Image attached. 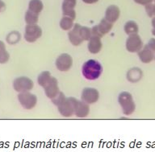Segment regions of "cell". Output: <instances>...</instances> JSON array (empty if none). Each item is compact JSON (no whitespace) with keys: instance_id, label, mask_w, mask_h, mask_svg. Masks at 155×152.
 I'll list each match as a JSON object with an SVG mask.
<instances>
[{"instance_id":"obj_32","label":"cell","mask_w":155,"mask_h":152,"mask_svg":"<svg viewBox=\"0 0 155 152\" xmlns=\"http://www.w3.org/2000/svg\"><path fill=\"white\" fill-rule=\"evenodd\" d=\"M152 26H153L152 34L155 36V16L153 17V19H152Z\"/></svg>"},{"instance_id":"obj_10","label":"cell","mask_w":155,"mask_h":152,"mask_svg":"<svg viewBox=\"0 0 155 152\" xmlns=\"http://www.w3.org/2000/svg\"><path fill=\"white\" fill-rule=\"evenodd\" d=\"M99 98V91L93 88H86L82 90V101L86 103L91 105L96 103Z\"/></svg>"},{"instance_id":"obj_34","label":"cell","mask_w":155,"mask_h":152,"mask_svg":"<svg viewBox=\"0 0 155 152\" xmlns=\"http://www.w3.org/2000/svg\"><path fill=\"white\" fill-rule=\"evenodd\" d=\"M154 59H155V55H154Z\"/></svg>"},{"instance_id":"obj_26","label":"cell","mask_w":155,"mask_h":152,"mask_svg":"<svg viewBox=\"0 0 155 152\" xmlns=\"http://www.w3.org/2000/svg\"><path fill=\"white\" fill-rule=\"evenodd\" d=\"M80 36L82 37V40H89L91 38L92 36V32L91 29L89 28L88 27H82L81 26L80 27Z\"/></svg>"},{"instance_id":"obj_7","label":"cell","mask_w":155,"mask_h":152,"mask_svg":"<svg viewBox=\"0 0 155 152\" xmlns=\"http://www.w3.org/2000/svg\"><path fill=\"white\" fill-rule=\"evenodd\" d=\"M143 48V42L137 33L129 35L126 40V48L129 52H138Z\"/></svg>"},{"instance_id":"obj_13","label":"cell","mask_w":155,"mask_h":152,"mask_svg":"<svg viewBox=\"0 0 155 152\" xmlns=\"http://www.w3.org/2000/svg\"><path fill=\"white\" fill-rule=\"evenodd\" d=\"M76 4H77V0H64L62 3L63 15L70 17L74 20L76 18V11L74 10Z\"/></svg>"},{"instance_id":"obj_20","label":"cell","mask_w":155,"mask_h":152,"mask_svg":"<svg viewBox=\"0 0 155 152\" xmlns=\"http://www.w3.org/2000/svg\"><path fill=\"white\" fill-rule=\"evenodd\" d=\"M44 8L43 2H41V0H31L29 2L28 4V10L35 13H41Z\"/></svg>"},{"instance_id":"obj_9","label":"cell","mask_w":155,"mask_h":152,"mask_svg":"<svg viewBox=\"0 0 155 152\" xmlns=\"http://www.w3.org/2000/svg\"><path fill=\"white\" fill-rule=\"evenodd\" d=\"M73 58L67 53L61 54L56 60V67L61 72H67L72 68Z\"/></svg>"},{"instance_id":"obj_2","label":"cell","mask_w":155,"mask_h":152,"mask_svg":"<svg viewBox=\"0 0 155 152\" xmlns=\"http://www.w3.org/2000/svg\"><path fill=\"white\" fill-rule=\"evenodd\" d=\"M119 104L120 105L124 114L131 115L135 111L136 105L133 96L128 92H122L118 97Z\"/></svg>"},{"instance_id":"obj_24","label":"cell","mask_w":155,"mask_h":152,"mask_svg":"<svg viewBox=\"0 0 155 152\" xmlns=\"http://www.w3.org/2000/svg\"><path fill=\"white\" fill-rule=\"evenodd\" d=\"M10 55L6 49V45L2 41L0 40V64H6L9 60Z\"/></svg>"},{"instance_id":"obj_16","label":"cell","mask_w":155,"mask_h":152,"mask_svg":"<svg viewBox=\"0 0 155 152\" xmlns=\"http://www.w3.org/2000/svg\"><path fill=\"white\" fill-rule=\"evenodd\" d=\"M138 56L140 61L145 64H149L154 59V54L152 50H150L147 46L142 48L138 52Z\"/></svg>"},{"instance_id":"obj_22","label":"cell","mask_w":155,"mask_h":152,"mask_svg":"<svg viewBox=\"0 0 155 152\" xmlns=\"http://www.w3.org/2000/svg\"><path fill=\"white\" fill-rule=\"evenodd\" d=\"M51 77V73L48 71H44L38 76L37 78V82H38L39 85H41V87H45L46 84H48V82L50 81Z\"/></svg>"},{"instance_id":"obj_4","label":"cell","mask_w":155,"mask_h":152,"mask_svg":"<svg viewBox=\"0 0 155 152\" xmlns=\"http://www.w3.org/2000/svg\"><path fill=\"white\" fill-rule=\"evenodd\" d=\"M18 100L23 108L25 109H31L37 103V97L36 95L29 93L28 91L19 93Z\"/></svg>"},{"instance_id":"obj_3","label":"cell","mask_w":155,"mask_h":152,"mask_svg":"<svg viewBox=\"0 0 155 152\" xmlns=\"http://www.w3.org/2000/svg\"><path fill=\"white\" fill-rule=\"evenodd\" d=\"M78 100L74 97H68L61 104L60 106H58V112L60 114L65 118H70L74 113L75 109L77 107Z\"/></svg>"},{"instance_id":"obj_31","label":"cell","mask_w":155,"mask_h":152,"mask_svg":"<svg viewBox=\"0 0 155 152\" xmlns=\"http://www.w3.org/2000/svg\"><path fill=\"white\" fill-rule=\"evenodd\" d=\"M6 10V4L2 0H0V12L4 11Z\"/></svg>"},{"instance_id":"obj_11","label":"cell","mask_w":155,"mask_h":152,"mask_svg":"<svg viewBox=\"0 0 155 152\" xmlns=\"http://www.w3.org/2000/svg\"><path fill=\"white\" fill-rule=\"evenodd\" d=\"M45 89V93L48 98L53 99L59 93V87H58V81L55 77H51L50 81L48 82V84L44 87Z\"/></svg>"},{"instance_id":"obj_15","label":"cell","mask_w":155,"mask_h":152,"mask_svg":"<svg viewBox=\"0 0 155 152\" xmlns=\"http://www.w3.org/2000/svg\"><path fill=\"white\" fill-rule=\"evenodd\" d=\"M103 47V43H102L101 38L99 36H92L91 38L88 40V44H87V48L88 51L92 54H97L100 52Z\"/></svg>"},{"instance_id":"obj_28","label":"cell","mask_w":155,"mask_h":152,"mask_svg":"<svg viewBox=\"0 0 155 152\" xmlns=\"http://www.w3.org/2000/svg\"><path fill=\"white\" fill-rule=\"evenodd\" d=\"M65 98H66V97H65V94L63 93L62 92H60V93H58L55 97H53V98L51 99V100H52L53 103L56 106H60L61 104L65 101Z\"/></svg>"},{"instance_id":"obj_21","label":"cell","mask_w":155,"mask_h":152,"mask_svg":"<svg viewBox=\"0 0 155 152\" xmlns=\"http://www.w3.org/2000/svg\"><path fill=\"white\" fill-rule=\"evenodd\" d=\"M25 22L27 24L31 25V24H36L39 19V14L31 11L30 10H28L25 13Z\"/></svg>"},{"instance_id":"obj_5","label":"cell","mask_w":155,"mask_h":152,"mask_svg":"<svg viewBox=\"0 0 155 152\" xmlns=\"http://www.w3.org/2000/svg\"><path fill=\"white\" fill-rule=\"evenodd\" d=\"M42 36V29L41 27L36 24L28 25L27 24L25 27V34L24 39L28 43H34Z\"/></svg>"},{"instance_id":"obj_14","label":"cell","mask_w":155,"mask_h":152,"mask_svg":"<svg viewBox=\"0 0 155 152\" xmlns=\"http://www.w3.org/2000/svg\"><path fill=\"white\" fill-rule=\"evenodd\" d=\"M120 15V11L117 6L116 5H111L107 8L106 11H105V19L109 21L111 24H113L115 22L118 20Z\"/></svg>"},{"instance_id":"obj_23","label":"cell","mask_w":155,"mask_h":152,"mask_svg":"<svg viewBox=\"0 0 155 152\" xmlns=\"http://www.w3.org/2000/svg\"><path fill=\"white\" fill-rule=\"evenodd\" d=\"M74 19L67 16H63L60 21V27L64 31H70L74 26Z\"/></svg>"},{"instance_id":"obj_18","label":"cell","mask_w":155,"mask_h":152,"mask_svg":"<svg viewBox=\"0 0 155 152\" xmlns=\"http://www.w3.org/2000/svg\"><path fill=\"white\" fill-rule=\"evenodd\" d=\"M142 71L140 68H131L128 72V73H127V78H128V81L135 83V82H137L140 81V78L142 77Z\"/></svg>"},{"instance_id":"obj_30","label":"cell","mask_w":155,"mask_h":152,"mask_svg":"<svg viewBox=\"0 0 155 152\" xmlns=\"http://www.w3.org/2000/svg\"><path fill=\"white\" fill-rule=\"evenodd\" d=\"M153 0H134V2L138 3V4L144 5V6H145L146 4H149V3H150Z\"/></svg>"},{"instance_id":"obj_27","label":"cell","mask_w":155,"mask_h":152,"mask_svg":"<svg viewBox=\"0 0 155 152\" xmlns=\"http://www.w3.org/2000/svg\"><path fill=\"white\" fill-rule=\"evenodd\" d=\"M145 11L150 17L155 16V0H153L150 3L145 5Z\"/></svg>"},{"instance_id":"obj_29","label":"cell","mask_w":155,"mask_h":152,"mask_svg":"<svg viewBox=\"0 0 155 152\" xmlns=\"http://www.w3.org/2000/svg\"><path fill=\"white\" fill-rule=\"evenodd\" d=\"M148 48H150V50H152L153 52H155V39L154 38H152L150 39V41L148 42V43L146 44Z\"/></svg>"},{"instance_id":"obj_19","label":"cell","mask_w":155,"mask_h":152,"mask_svg":"<svg viewBox=\"0 0 155 152\" xmlns=\"http://www.w3.org/2000/svg\"><path fill=\"white\" fill-rule=\"evenodd\" d=\"M124 32L128 36H129V35H132V34L138 33L139 27H138V25L137 24L136 22L133 21V20H130V21H128L124 24Z\"/></svg>"},{"instance_id":"obj_1","label":"cell","mask_w":155,"mask_h":152,"mask_svg":"<svg viewBox=\"0 0 155 152\" xmlns=\"http://www.w3.org/2000/svg\"><path fill=\"white\" fill-rule=\"evenodd\" d=\"M103 72L101 64L95 60H89L83 64L82 68V76L88 81L97 80Z\"/></svg>"},{"instance_id":"obj_12","label":"cell","mask_w":155,"mask_h":152,"mask_svg":"<svg viewBox=\"0 0 155 152\" xmlns=\"http://www.w3.org/2000/svg\"><path fill=\"white\" fill-rule=\"evenodd\" d=\"M80 27H81L80 24H75L68 32V37H69L70 42L74 46L80 45L83 42L82 37L80 36Z\"/></svg>"},{"instance_id":"obj_25","label":"cell","mask_w":155,"mask_h":152,"mask_svg":"<svg viewBox=\"0 0 155 152\" xmlns=\"http://www.w3.org/2000/svg\"><path fill=\"white\" fill-rule=\"evenodd\" d=\"M20 38H21V36H20V33L18 32V31H12L10 32L7 36L6 37V40H7V42L9 44H15V43H17L20 40Z\"/></svg>"},{"instance_id":"obj_8","label":"cell","mask_w":155,"mask_h":152,"mask_svg":"<svg viewBox=\"0 0 155 152\" xmlns=\"http://www.w3.org/2000/svg\"><path fill=\"white\" fill-rule=\"evenodd\" d=\"M112 27H113L112 24L104 18L98 25H95L91 28L92 36H99L102 38L103 36L111 31Z\"/></svg>"},{"instance_id":"obj_6","label":"cell","mask_w":155,"mask_h":152,"mask_svg":"<svg viewBox=\"0 0 155 152\" xmlns=\"http://www.w3.org/2000/svg\"><path fill=\"white\" fill-rule=\"evenodd\" d=\"M33 86V81L27 77H18L13 81V88L18 93L30 91L32 89Z\"/></svg>"},{"instance_id":"obj_33","label":"cell","mask_w":155,"mask_h":152,"mask_svg":"<svg viewBox=\"0 0 155 152\" xmlns=\"http://www.w3.org/2000/svg\"><path fill=\"white\" fill-rule=\"evenodd\" d=\"M82 1L87 4H93V3H95V2H98L99 0H82Z\"/></svg>"},{"instance_id":"obj_17","label":"cell","mask_w":155,"mask_h":152,"mask_svg":"<svg viewBox=\"0 0 155 152\" xmlns=\"http://www.w3.org/2000/svg\"><path fill=\"white\" fill-rule=\"evenodd\" d=\"M90 113L89 104L86 103L83 101H79L78 103V106L75 109L74 114L78 118H86Z\"/></svg>"}]
</instances>
